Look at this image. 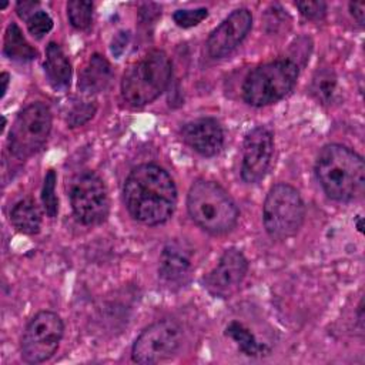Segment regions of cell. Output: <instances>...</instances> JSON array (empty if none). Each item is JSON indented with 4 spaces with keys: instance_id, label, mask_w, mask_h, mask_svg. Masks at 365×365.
Returning a JSON list of instances; mask_svg holds the SVG:
<instances>
[{
    "instance_id": "cell-1",
    "label": "cell",
    "mask_w": 365,
    "mask_h": 365,
    "mask_svg": "<svg viewBox=\"0 0 365 365\" xmlns=\"http://www.w3.org/2000/svg\"><path fill=\"white\" fill-rule=\"evenodd\" d=\"M123 192L131 217L147 225L167 221L177 204V188L173 178L155 164H141L133 168Z\"/></svg>"
},
{
    "instance_id": "cell-2",
    "label": "cell",
    "mask_w": 365,
    "mask_h": 365,
    "mask_svg": "<svg viewBox=\"0 0 365 365\" xmlns=\"http://www.w3.org/2000/svg\"><path fill=\"white\" fill-rule=\"evenodd\" d=\"M315 173L325 194L332 200L352 201L364 192V160L345 145H325L318 154Z\"/></svg>"
},
{
    "instance_id": "cell-3",
    "label": "cell",
    "mask_w": 365,
    "mask_h": 365,
    "mask_svg": "<svg viewBox=\"0 0 365 365\" xmlns=\"http://www.w3.org/2000/svg\"><path fill=\"white\" fill-rule=\"evenodd\" d=\"M187 208L191 220L211 234L228 232L238 220L235 202L214 181H195L187 195Z\"/></svg>"
},
{
    "instance_id": "cell-4",
    "label": "cell",
    "mask_w": 365,
    "mask_h": 365,
    "mask_svg": "<svg viewBox=\"0 0 365 365\" xmlns=\"http://www.w3.org/2000/svg\"><path fill=\"white\" fill-rule=\"evenodd\" d=\"M171 61L161 50H153L134 63L121 81V97L131 107L154 101L168 86Z\"/></svg>"
},
{
    "instance_id": "cell-5",
    "label": "cell",
    "mask_w": 365,
    "mask_h": 365,
    "mask_svg": "<svg viewBox=\"0 0 365 365\" xmlns=\"http://www.w3.org/2000/svg\"><path fill=\"white\" fill-rule=\"evenodd\" d=\"M298 66L291 60H277L258 66L244 80L242 97L254 107L274 104L295 86Z\"/></svg>"
},
{
    "instance_id": "cell-6",
    "label": "cell",
    "mask_w": 365,
    "mask_h": 365,
    "mask_svg": "<svg viewBox=\"0 0 365 365\" xmlns=\"http://www.w3.org/2000/svg\"><path fill=\"white\" fill-rule=\"evenodd\" d=\"M304 215L302 198L292 185L277 184L268 191L262 221L269 237L285 240L295 235L304 222Z\"/></svg>"
},
{
    "instance_id": "cell-7",
    "label": "cell",
    "mask_w": 365,
    "mask_h": 365,
    "mask_svg": "<svg viewBox=\"0 0 365 365\" xmlns=\"http://www.w3.org/2000/svg\"><path fill=\"white\" fill-rule=\"evenodd\" d=\"M51 130V113L43 103H33L23 108L14 120L9 134L10 153L24 160L36 154L47 141Z\"/></svg>"
},
{
    "instance_id": "cell-8",
    "label": "cell",
    "mask_w": 365,
    "mask_h": 365,
    "mask_svg": "<svg viewBox=\"0 0 365 365\" xmlns=\"http://www.w3.org/2000/svg\"><path fill=\"white\" fill-rule=\"evenodd\" d=\"M63 329V321L56 312L36 314L21 336V358L29 364L47 361L57 351Z\"/></svg>"
},
{
    "instance_id": "cell-9",
    "label": "cell",
    "mask_w": 365,
    "mask_h": 365,
    "mask_svg": "<svg viewBox=\"0 0 365 365\" xmlns=\"http://www.w3.org/2000/svg\"><path fill=\"white\" fill-rule=\"evenodd\" d=\"M181 341L182 332L175 321H157L137 336L131 349V358L138 364L167 361L178 351Z\"/></svg>"
},
{
    "instance_id": "cell-10",
    "label": "cell",
    "mask_w": 365,
    "mask_h": 365,
    "mask_svg": "<svg viewBox=\"0 0 365 365\" xmlns=\"http://www.w3.org/2000/svg\"><path fill=\"white\" fill-rule=\"evenodd\" d=\"M70 202L78 221L96 225L108 214V195L104 182L94 173H83L76 177L70 188Z\"/></svg>"
},
{
    "instance_id": "cell-11",
    "label": "cell",
    "mask_w": 365,
    "mask_h": 365,
    "mask_svg": "<svg viewBox=\"0 0 365 365\" xmlns=\"http://www.w3.org/2000/svg\"><path fill=\"white\" fill-rule=\"evenodd\" d=\"M247 269L248 261L244 254L235 248H230L221 255L214 269L204 278L205 288L214 297H231L238 291Z\"/></svg>"
},
{
    "instance_id": "cell-12",
    "label": "cell",
    "mask_w": 365,
    "mask_h": 365,
    "mask_svg": "<svg viewBox=\"0 0 365 365\" xmlns=\"http://www.w3.org/2000/svg\"><path fill=\"white\" fill-rule=\"evenodd\" d=\"M274 150L272 134L265 127H255L244 140L241 177L245 182H258L267 173Z\"/></svg>"
},
{
    "instance_id": "cell-13",
    "label": "cell",
    "mask_w": 365,
    "mask_h": 365,
    "mask_svg": "<svg viewBox=\"0 0 365 365\" xmlns=\"http://www.w3.org/2000/svg\"><path fill=\"white\" fill-rule=\"evenodd\" d=\"M252 24V16L247 9L234 10L214 29L207 40L208 54L221 58L230 54L247 36Z\"/></svg>"
},
{
    "instance_id": "cell-14",
    "label": "cell",
    "mask_w": 365,
    "mask_h": 365,
    "mask_svg": "<svg viewBox=\"0 0 365 365\" xmlns=\"http://www.w3.org/2000/svg\"><path fill=\"white\" fill-rule=\"evenodd\" d=\"M181 137L187 145L201 155L212 157L220 153L224 143V133L215 118H198L185 124Z\"/></svg>"
},
{
    "instance_id": "cell-15",
    "label": "cell",
    "mask_w": 365,
    "mask_h": 365,
    "mask_svg": "<svg viewBox=\"0 0 365 365\" xmlns=\"http://www.w3.org/2000/svg\"><path fill=\"white\" fill-rule=\"evenodd\" d=\"M192 271V248L184 241L168 242L160 257V277L168 285H182Z\"/></svg>"
},
{
    "instance_id": "cell-16",
    "label": "cell",
    "mask_w": 365,
    "mask_h": 365,
    "mask_svg": "<svg viewBox=\"0 0 365 365\" xmlns=\"http://www.w3.org/2000/svg\"><path fill=\"white\" fill-rule=\"evenodd\" d=\"M44 70L54 90L63 91L70 86L71 64L57 43H50L46 50Z\"/></svg>"
},
{
    "instance_id": "cell-17",
    "label": "cell",
    "mask_w": 365,
    "mask_h": 365,
    "mask_svg": "<svg viewBox=\"0 0 365 365\" xmlns=\"http://www.w3.org/2000/svg\"><path fill=\"white\" fill-rule=\"evenodd\" d=\"M111 80V66L100 54H93L83 68L78 80V88L86 94L103 91Z\"/></svg>"
},
{
    "instance_id": "cell-18",
    "label": "cell",
    "mask_w": 365,
    "mask_h": 365,
    "mask_svg": "<svg viewBox=\"0 0 365 365\" xmlns=\"http://www.w3.org/2000/svg\"><path fill=\"white\" fill-rule=\"evenodd\" d=\"M10 221L17 231L23 234H36L41 225V215L36 202L31 198H24L13 207Z\"/></svg>"
},
{
    "instance_id": "cell-19",
    "label": "cell",
    "mask_w": 365,
    "mask_h": 365,
    "mask_svg": "<svg viewBox=\"0 0 365 365\" xmlns=\"http://www.w3.org/2000/svg\"><path fill=\"white\" fill-rule=\"evenodd\" d=\"M3 50L9 58L17 61L31 60L37 56V51L29 44V41L24 38L21 30L16 23L9 24L6 29Z\"/></svg>"
},
{
    "instance_id": "cell-20",
    "label": "cell",
    "mask_w": 365,
    "mask_h": 365,
    "mask_svg": "<svg viewBox=\"0 0 365 365\" xmlns=\"http://www.w3.org/2000/svg\"><path fill=\"white\" fill-rule=\"evenodd\" d=\"M225 334L232 338L237 344H238V348L242 354L248 355V356H255L261 352H264L265 349V345H261L258 344V341L255 339V336L251 334L250 329H247L242 324L237 322V321H232L227 329H225Z\"/></svg>"
},
{
    "instance_id": "cell-21",
    "label": "cell",
    "mask_w": 365,
    "mask_h": 365,
    "mask_svg": "<svg viewBox=\"0 0 365 365\" xmlns=\"http://www.w3.org/2000/svg\"><path fill=\"white\" fill-rule=\"evenodd\" d=\"M67 16L73 27L78 30L88 29L93 19V3L84 0H71L67 3Z\"/></svg>"
},
{
    "instance_id": "cell-22",
    "label": "cell",
    "mask_w": 365,
    "mask_h": 365,
    "mask_svg": "<svg viewBox=\"0 0 365 365\" xmlns=\"http://www.w3.org/2000/svg\"><path fill=\"white\" fill-rule=\"evenodd\" d=\"M56 181H57L56 173L53 170H50L44 177V184H43V191H41V200H43L44 210H46L47 215L51 218H54L58 211V201H57V195H56Z\"/></svg>"
},
{
    "instance_id": "cell-23",
    "label": "cell",
    "mask_w": 365,
    "mask_h": 365,
    "mask_svg": "<svg viewBox=\"0 0 365 365\" xmlns=\"http://www.w3.org/2000/svg\"><path fill=\"white\" fill-rule=\"evenodd\" d=\"M208 16L207 9L200 7V9H192V10H177L173 14L174 21L182 27V29H190L201 23L205 17Z\"/></svg>"
},
{
    "instance_id": "cell-24",
    "label": "cell",
    "mask_w": 365,
    "mask_h": 365,
    "mask_svg": "<svg viewBox=\"0 0 365 365\" xmlns=\"http://www.w3.org/2000/svg\"><path fill=\"white\" fill-rule=\"evenodd\" d=\"M335 90V77L329 71H322L315 77L312 91L317 94V97L322 101H328Z\"/></svg>"
},
{
    "instance_id": "cell-25",
    "label": "cell",
    "mask_w": 365,
    "mask_h": 365,
    "mask_svg": "<svg viewBox=\"0 0 365 365\" xmlns=\"http://www.w3.org/2000/svg\"><path fill=\"white\" fill-rule=\"evenodd\" d=\"M53 27V20L51 17L43 11V10H37L29 20H27V29L29 31L37 37L41 38L46 33H48Z\"/></svg>"
},
{
    "instance_id": "cell-26",
    "label": "cell",
    "mask_w": 365,
    "mask_h": 365,
    "mask_svg": "<svg viewBox=\"0 0 365 365\" xmlns=\"http://www.w3.org/2000/svg\"><path fill=\"white\" fill-rule=\"evenodd\" d=\"M96 111V107L90 103H81V104H76L71 111L68 113V117H67V121L71 127H76V125H81L84 124L87 120H90L93 117Z\"/></svg>"
},
{
    "instance_id": "cell-27",
    "label": "cell",
    "mask_w": 365,
    "mask_h": 365,
    "mask_svg": "<svg viewBox=\"0 0 365 365\" xmlns=\"http://www.w3.org/2000/svg\"><path fill=\"white\" fill-rule=\"evenodd\" d=\"M297 7L309 20H319L327 13V4L324 1H298Z\"/></svg>"
},
{
    "instance_id": "cell-28",
    "label": "cell",
    "mask_w": 365,
    "mask_h": 365,
    "mask_svg": "<svg viewBox=\"0 0 365 365\" xmlns=\"http://www.w3.org/2000/svg\"><path fill=\"white\" fill-rule=\"evenodd\" d=\"M128 38H130V33L128 31H120L114 40H113V44H111V51L115 57H120L123 54V51L125 50L127 47V43H128Z\"/></svg>"
},
{
    "instance_id": "cell-29",
    "label": "cell",
    "mask_w": 365,
    "mask_h": 365,
    "mask_svg": "<svg viewBox=\"0 0 365 365\" xmlns=\"http://www.w3.org/2000/svg\"><path fill=\"white\" fill-rule=\"evenodd\" d=\"M38 6L37 1H19L17 3V13L20 17L23 19H30L36 11H34V7Z\"/></svg>"
},
{
    "instance_id": "cell-30",
    "label": "cell",
    "mask_w": 365,
    "mask_h": 365,
    "mask_svg": "<svg viewBox=\"0 0 365 365\" xmlns=\"http://www.w3.org/2000/svg\"><path fill=\"white\" fill-rule=\"evenodd\" d=\"M349 10L354 19L359 23L364 24V16H365V4L362 1L358 3H349Z\"/></svg>"
},
{
    "instance_id": "cell-31",
    "label": "cell",
    "mask_w": 365,
    "mask_h": 365,
    "mask_svg": "<svg viewBox=\"0 0 365 365\" xmlns=\"http://www.w3.org/2000/svg\"><path fill=\"white\" fill-rule=\"evenodd\" d=\"M1 83H3V88H1V96H4L6 90H7V84H9V74L3 73L1 74Z\"/></svg>"
}]
</instances>
